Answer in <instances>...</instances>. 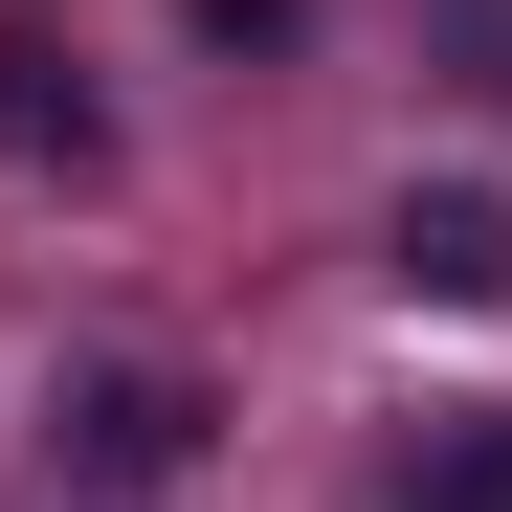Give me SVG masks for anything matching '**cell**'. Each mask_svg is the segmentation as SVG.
Segmentation results:
<instances>
[{
  "label": "cell",
  "instance_id": "cell-1",
  "mask_svg": "<svg viewBox=\"0 0 512 512\" xmlns=\"http://www.w3.org/2000/svg\"><path fill=\"white\" fill-rule=\"evenodd\" d=\"M45 446L90 468V490H156V468H201V379L179 357H67L45 379Z\"/></svg>",
  "mask_w": 512,
  "mask_h": 512
},
{
  "label": "cell",
  "instance_id": "cell-4",
  "mask_svg": "<svg viewBox=\"0 0 512 512\" xmlns=\"http://www.w3.org/2000/svg\"><path fill=\"white\" fill-rule=\"evenodd\" d=\"M423 512H512V423H468V446L423 468Z\"/></svg>",
  "mask_w": 512,
  "mask_h": 512
},
{
  "label": "cell",
  "instance_id": "cell-3",
  "mask_svg": "<svg viewBox=\"0 0 512 512\" xmlns=\"http://www.w3.org/2000/svg\"><path fill=\"white\" fill-rule=\"evenodd\" d=\"M0 156H23V179H90V156H112V112H90V67H67L45 23H0Z\"/></svg>",
  "mask_w": 512,
  "mask_h": 512
},
{
  "label": "cell",
  "instance_id": "cell-5",
  "mask_svg": "<svg viewBox=\"0 0 512 512\" xmlns=\"http://www.w3.org/2000/svg\"><path fill=\"white\" fill-rule=\"evenodd\" d=\"M179 23H201V45H290V0H179Z\"/></svg>",
  "mask_w": 512,
  "mask_h": 512
},
{
  "label": "cell",
  "instance_id": "cell-2",
  "mask_svg": "<svg viewBox=\"0 0 512 512\" xmlns=\"http://www.w3.org/2000/svg\"><path fill=\"white\" fill-rule=\"evenodd\" d=\"M379 268L423 312H512V179H401L379 201Z\"/></svg>",
  "mask_w": 512,
  "mask_h": 512
}]
</instances>
